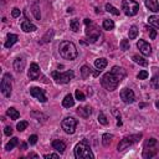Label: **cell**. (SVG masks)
<instances>
[{
    "mask_svg": "<svg viewBox=\"0 0 159 159\" xmlns=\"http://www.w3.org/2000/svg\"><path fill=\"white\" fill-rule=\"evenodd\" d=\"M17 35H15V34H7V36H6V42H5V47L6 48H10L16 41H17Z\"/></svg>",
    "mask_w": 159,
    "mask_h": 159,
    "instance_id": "19",
    "label": "cell"
},
{
    "mask_svg": "<svg viewBox=\"0 0 159 159\" xmlns=\"http://www.w3.org/2000/svg\"><path fill=\"white\" fill-rule=\"evenodd\" d=\"M113 27H114V22H113V20L107 19V20L103 21V29H104V30H112Z\"/></svg>",
    "mask_w": 159,
    "mask_h": 159,
    "instance_id": "32",
    "label": "cell"
},
{
    "mask_svg": "<svg viewBox=\"0 0 159 159\" xmlns=\"http://www.w3.org/2000/svg\"><path fill=\"white\" fill-rule=\"evenodd\" d=\"M27 125H29V123H27L26 120H21V122H19V123H17L16 128H17V130H19V132H22V130H25V129L27 128Z\"/></svg>",
    "mask_w": 159,
    "mask_h": 159,
    "instance_id": "37",
    "label": "cell"
},
{
    "mask_svg": "<svg viewBox=\"0 0 159 159\" xmlns=\"http://www.w3.org/2000/svg\"><path fill=\"white\" fill-rule=\"evenodd\" d=\"M98 122L101 124H103V125H107L108 124V119H107V117L104 116L103 112H99V114H98Z\"/></svg>",
    "mask_w": 159,
    "mask_h": 159,
    "instance_id": "35",
    "label": "cell"
},
{
    "mask_svg": "<svg viewBox=\"0 0 159 159\" xmlns=\"http://www.w3.org/2000/svg\"><path fill=\"white\" fill-rule=\"evenodd\" d=\"M148 76H149V73H148L147 71H144V70H143V71H140V72L138 73V76H137V77H138L139 80H145Z\"/></svg>",
    "mask_w": 159,
    "mask_h": 159,
    "instance_id": "40",
    "label": "cell"
},
{
    "mask_svg": "<svg viewBox=\"0 0 159 159\" xmlns=\"http://www.w3.org/2000/svg\"><path fill=\"white\" fill-rule=\"evenodd\" d=\"M75 157L77 159H89L94 157L87 139H82L80 143H77V145L75 147Z\"/></svg>",
    "mask_w": 159,
    "mask_h": 159,
    "instance_id": "3",
    "label": "cell"
},
{
    "mask_svg": "<svg viewBox=\"0 0 159 159\" xmlns=\"http://www.w3.org/2000/svg\"><path fill=\"white\" fill-rule=\"evenodd\" d=\"M149 35H150V39L154 40V39L157 37V31H155L154 29H149Z\"/></svg>",
    "mask_w": 159,
    "mask_h": 159,
    "instance_id": "44",
    "label": "cell"
},
{
    "mask_svg": "<svg viewBox=\"0 0 159 159\" xmlns=\"http://www.w3.org/2000/svg\"><path fill=\"white\" fill-rule=\"evenodd\" d=\"M75 96H76V99H78V101H84V99H86V96H84L80 89H77V91L75 92Z\"/></svg>",
    "mask_w": 159,
    "mask_h": 159,
    "instance_id": "39",
    "label": "cell"
},
{
    "mask_svg": "<svg viewBox=\"0 0 159 159\" xmlns=\"http://www.w3.org/2000/svg\"><path fill=\"white\" fill-rule=\"evenodd\" d=\"M137 47H138L139 51H140L143 55H145V56H149V55L152 53V47H150V45H149L147 41H144V40H139V41L137 42Z\"/></svg>",
    "mask_w": 159,
    "mask_h": 159,
    "instance_id": "13",
    "label": "cell"
},
{
    "mask_svg": "<svg viewBox=\"0 0 159 159\" xmlns=\"http://www.w3.org/2000/svg\"><path fill=\"white\" fill-rule=\"evenodd\" d=\"M99 72H101L99 70H97V71H94V72H93V76H98V73H99Z\"/></svg>",
    "mask_w": 159,
    "mask_h": 159,
    "instance_id": "51",
    "label": "cell"
},
{
    "mask_svg": "<svg viewBox=\"0 0 159 159\" xmlns=\"http://www.w3.org/2000/svg\"><path fill=\"white\" fill-rule=\"evenodd\" d=\"M112 113H113V114L117 117V119H118V120H120V114L118 113V111H117L116 108H113V109H112Z\"/></svg>",
    "mask_w": 159,
    "mask_h": 159,
    "instance_id": "47",
    "label": "cell"
},
{
    "mask_svg": "<svg viewBox=\"0 0 159 159\" xmlns=\"http://www.w3.org/2000/svg\"><path fill=\"white\" fill-rule=\"evenodd\" d=\"M36 142H37V135L32 134V135H30V137H29V143H30L31 145L36 144Z\"/></svg>",
    "mask_w": 159,
    "mask_h": 159,
    "instance_id": "41",
    "label": "cell"
},
{
    "mask_svg": "<svg viewBox=\"0 0 159 159\" xmlns=\"http://www.w3.org/2000/svg\"><path fill=\"white\" fill-rule=\"evenodd\" d=\"M53 30H48L43 36H42V39H41V41H40V43H47V42H50L51 40H52V37H53Z\"/></svg>",
    "mask_w": 159,
    "mask_h": 159,
    "instance_id": "24",
    "label": "cell"
},
{
    "mask_svg": "<svg viewBox=\"0 0 159 159\" xmlns=\"http://www.w3.org/2000/svg\"><path fill=\"white\" fill-rule=\"evenodd\" d=\"M122 10L127 16H134L139 10V4L134 0H123Z\"/></svg>",
    "mask_w": 159,
    "mask_h": 159,
    "instance_id": "5",
    "label": "cell"
},
{
    "mask_svg": "<svg viewBox=\"0 0 159 159\" xmlns=\"http://www.w3.org/2000/svg\"><path fill=\"white\" fill-rule=\"evenodd\" d=\"M11 75L10 73H5L2 80H1V84H0V88H1V92L5 97H10L11 96V89H12V83H11Z\"/></svg>",
    "mask_w": 159,
    "mask_h": 159,
    "instance_id": "8",
    "label": "cell"
},
{
    "mask_svg": "<svg viewBox=\"0 0 159 159\" xmlns=\"http://www.w3.org/2000/svg\"><path fill=\"white\" fill-rule=\"evenodd\" d=\"M6 116H9V117H10V119H17V118L20 117V113H19L15 108L10 107V108L6 111Z\"/></svg>",
    "mask_w": 159,
    "mask_h": 159,
    "instance_id": "25",
    "label": "cell"
},
{
    "mask_svg": "<svg viewBox=\"0 0 159 159\" xmlns=\"http://www.w3.org/2000/svg\"><path fill=\"white\" fill-rule=\"evenodd\" d=\"M31 10H32V14L35 15V17H36L37 20H40V19H41V14H40V9H39V6H37V5H32Z\"/></svg>",
    "mask_w": 159,
    "mask_h": 159,
    "instance_id": "38",
    "label": "cell"
},
{
    "mask_svg": "<svg viewBox=\"0 0 159 159\" xmlns=\"http://www.w3.org/2000/svg\"><path fill=\"white\" fill-rule=\"evenodd\" d=\"M112 139H113V135L109 134V133H106V134L102 135V144H103L104 147H108V145L111 144Z\"/></svg>",
    "mask_w": 159,
    "mask_h": 159,
    "instance_id": "27",
    "label": "cell"
},
{
    "mask_svg": "<svg viewBox=\"0 0 159 159\" xmlns=\"http://www.w3.org/2000/svg\"><path fill=\"white\" fill-rule=\"evenodd\" d=\"M30 116H31L32 118H36L39 122H40V120H41V122H45V120L47 119V117H46L45 114H42V113H40V112H35V111H34V112H31V113H30Z\"/></svg>",
    "mask_w": 159,
    "mask_h": 159,
    "instance_id": "28",
    "label": "cell"
},
{
    "mask_svg": "<svg viewBox=\"0 0 159 159\" xmlns=\"http://www.w3.org/2000/svg\"><path fill=\"white\" fill-rule=\"evenodd\" d=\"M120 98H122V101L124 103H128L129 104V103H133L134 102L135 94H134V92L130 88H123L120 91Z\"/></svg>",
    "mask_w": 159,
    "mask_h": 159,
    "instance_id": "11",
    "label": "cell"
},
{
    "mask_svg": "<svg viewBox=\"0 0 159 159\" xmlns=\"http://www.w3.org/2000/svg\"><path fill=\"white\" fill-rule=\"evenodd\" d=\"M106 10H107L108 12L113 14V15H119V10L116 9V7H114L113 5H111V4H106Z\"/></svg>",
    "mask_w": 159,
    "mask_h": 159,
    "instance_id": "34",
    "label": "cell"
},
{
    "mask_svg": "<svg viewBox=\"0 0 159 159\" xmlns=\"http://www.w3.org/2000/svg\"><path fill=\"white\" fill-rule=\"evenodd\" d=\"M89 75H91V68L88 66H86V65L82 66L81 67V77L82 78H87Z\"/></svg>",
    "mask_w": 159,
    "mask_h": 159,
    "instance_id": "31",
    "label": "cell"
},
{
    "mask_svg": "<svg viewBox=\"0 0 159 159\" xmlns=\"http://www.w3.org/2000/svg\"><path fill=\"white\" fill-rule=\"evenodd\" d=\"M51 76L53 77V80H55L57 83L65 84V83H68V82L75 77V73H73V71H66V72H63V73L57 72V71H53V72L51 73Z\"/></svg>",
    "mask_w": 159,
    "mask_h": 159,
    "instance_id": "7",
    "label": "cell"
},
{
    "mask_svg": "<svg viewBox=\"0 0 159 159\" xmlns=\"http://www.w3.org/2000/svg\"><path fill=\"white\" fill-rule=\"evenodd\" d=\"M119 46H120V50H122V51H127V50H129V41H128L127 39H123V40L120 41Z\"/></svg>",
    "mask_w": 159,
    "mask_h": 159,
    "instance_id": "36",
    "label": "cell"
},
{
    "mask_svg": "<svg viewBox=\"0 0 159 159\" xmlns=\"http://www.w3.org/2000/svg\"><path fill=\"white\" fill-rule=\"evenodd\" d=\"M21 149H24V150L27 149V144L26 143H21Z\"/></svg>",
    "mask_w": 159,
    "mask_h": 159,
    "instance_id": "49",
    "label": "cell"
},
{
    "mask_svg": "<svg viewBox=\"0 0 159 159\" xmlns=\"http://www.w3.org/2000/svg\"><path fill=\"white\" fill-rule=\"evenodd\" d=\"M140 138H142V133H139V134H132V135H127V137H124V138L119 142V144H118V150L120 152V150L128 148L129 145H132V144L139 142Z\"/></svg>",
    "mask_w": 159,
    "mask_h": 159,
    "instance_id": "9",
    "label": "cell"
},
{
    "mask_svg": "<svg viewBox=\"0 0 159 159\" xmlns=\"http://www.w3.org/2000/svg\"><path fill=\"white\" fill-rule=\"evenodd\" d=\"M107 63H108V61L106 60V58H97L96 61H94V66H96V68L97 70H99V71H102L106 66H107Z\"/></svg>",
    "mask_w": 159,
    "mask_h": 159,
    "instance_id": "23",
    "label": "cell"
},
{
    "mask_svg": "<svg viewBox=\"0 0 159 159\" xmlns=\"http://www.w3.org/2000/svg\"><path fill=\"white\" fill-rule=\"evenodd\" d=\"M133 61H134L135 63L140 65V66H147V65H148V61H147L145 58L138 56V55H134V56H133Z\"/></svg>",
    "mask_w": 159,
    "mask_h": 159,
    "instance_id": "30",
    "label": "cell"
},
{
    "mask_svg": "<svg viewBox=\"0 0 159 159\" xmlns=\"http://www.w3.org/2000/svg\"><path fill=\"white\" fill-rule=\"evenodd\" d=\"M19 144V139L16 138V137H14L12 139H10V142L5 145V149L6 150H11V149H14V147H16Z\"/></svg>",
    "mask_w": 159,
    "mask_h": 159,
    "instance_id": "29",
    "label": "cell"
},
{
    "mask_svg": "<svg viewBox=\"0 0 159 159\" xmlns=\"http://www.w3.org/2000/svg\"><path fill=\"white\" fill-rule=\"evenodd\" d=\"M125 70L119 67V66H113L112 70L107 73L103 75L101 80V84L107 89V91H114L118 84L122 82V80L125 77Z\"/></svg>",
    "mask_w": 159,
    "mask_h": 159,
    "instance_id": "1",
    "label": "cell"
},
{
    "mask_svg": "<svg viewBox=\"0 0 159 159\" xmlns=\"http://www.w3.org/2000/svg\"><path fill=\"white\" fill-rule=\"evenodd\" d=\"M20 14H21V11H20V9H17V7H14L12 11H11V15H12L14 17H19Z\"/></svg>",
    "mask_w": 159,
    "mask_h": 159,
    "instance_id": "43",
    "label": "cell"
},
{
    "mask_svg": "<svg viewBox=\"0 0 159 159\" xmlns=\"http://www.w3.org/2000/svg\"><path fill=\"white\" fill-rule=\"evenodd\" d=\"M27 158H39V155L35 154V153H30V154L27 155Z\"/></svg>",
    "mask_w": 159,
    "mask_h": 159,
    "instance_id": "48",
    "label": "cell"
},
{
    "mask_svg": "<svg viewBox=\"0 0 159 159\" xmlns=\"http://www.w3.org/2000/svg\"><path fill=\"white\" fill-rule=\"evenodd\" d=\"M77 123H78L77 119H75V118H72V117H67V118H65V119L62 120L61 127H62V129H63L67 134H73L75 130H76Z\"/></svg>",
    "mask_w": 159,
    "mask_h": 159,
    "instance_id": "10",
    "label": "cell"
},
{
    "mask_svg": "<svg viewBox=\"0 0 159 159\" xmlns=\"http://www.w3.org/2000/svg\"><path fill=\"white\" fill-rule=\"evenodd\" d=\"M92 113V108L89 106H83V107H78L77 108V114L82 118H88Z\"/></svg>",
    "mask_w": 159,
    "mask_h": 159,
    "instance_id": "16",
    "label": "cell"
},
{
    "mask_svg": "<svg viewBox=\"0 0 159 159\" xmlns=\"http://www.w3.org/2000/svg\"><path fill=\"white\" fill-rule=\"evenodd\" d=\"M155 106H157V108H159V101L155 102Z\"/></svg>",
    "mask_w": 159,
    "mask_h": 159,
    "instance_id": "52",
    "label": "cell"
},
{
    "mask_svg": "<svg viewBox=\"0 0 159 159\" xmlns=\"http://www.w3.org/2000/svg\"><path fill=\"white\" fill-rule=\"evenodd\" d=\"M21 29H22L25 32H32V31L36 30V26H35L32 22H30V21H24V22L21 24Z\"/></svg>",
    "mask_w": 159,
    "mask_h": 159,
    "instance_id": "20",
    "label": "cell"
},
{
    "mask_svg": "<svg viewBox=\"0 0 159 159\" xmlns=\"http://www.w3.org/2000/svg\"><path fill=\"white\" fill-rule=\"evenodd\" d=\"M43 158H45V159H50V158H55V159H57V158H58V154H45Z\"/></svg>",
    "mask_w": 159,
    "mask_h": 159,
    "instance_id": "46",
    "label": "cell"
},
{
    "mask_svg": "<svg viewBox=\"0 0 159 159\" xmlns=\"http://www.w3.org/2000/svg\"><path fill=\"white\" fill-rule=\"evenodd\" d=\"M30 94H31L32 97H35L36 99H39L40 102H42V103H45V102L47 101V98H46V96H45V91H43L42 88L31 87V88H30Z\"/></svg>",
    "mask_w": 159,
    "mask_h": 159,
    "instance_id": "12",
    "label": "cell"
},
{
    "mask_svg": "<svg viewBox=\"0 0 159 159\" xmlns=\"http://www.w3.org/2000/svg\"><path fill=\"white\" fill-rule=\"evenodd\" d=\"M52 148H53L55 150H57L60 154H62V153L65 152V149H66V144H65L62 140L56 139V140L52 142Z\"/></svg>",
    "mask_w": 159,
    "mask_h": 159,
    "instance_id": "17",
    "label": "cell"
},
{
    "mask_svg": "<svg viewBox=\"0 0 159 159\" xmlns=\"http://www.w3.org/2000/svg\"><path fill=\"white\" fill-rule=\"evenodd\" d=\"M158 153H159V149H158V142H157V139H155V138L147 139V140H145V143H144L143 158L149 159V158L155 157Z\"/></svg>",
    "mask_w": 159,
    "mask_h": 159,
    "instance_id": "4",
    "label": "cell"
},
{
    "mask_svg": "<svg viewBox=\"0 0 159 159\" xmlns=\"http://www.w3.org/2000/svg\"><path fill=\"white\" fill-rule=\"evenodd\" d=\"M58 52L65 60H70V61L75 60L78 55L75 43L71 41H62L58 46Z\"/></svg>",
    "mask_w": 159,
    "mask_h": 159,
    "instance_id": "2",
    "label": "cell"
},
{
    "mask_svg": "<svg viewBox=\"0 0 159 159\" xmlns=\"http://www.w3.org/2000/svg\"><path fill=\"white\" fill-rule=\"evenodd\" d=\"M73 104H75V99H73V97H72L71 94H67V96L63 98V101H62V106H63L65 108H71Z\"/></svg>",
    "mask_w": 159,
    "mask_h": 159,
    "instance_id": "21",
    "label": "cell"
},
{
    "mask_svg": "<svg viewBox=\"0 0 159 159\" xmlns=\"http://www.w3.org/2000/svg\"><path fill=\"white\" fill-rule=\"evenodd\" d=\"M91 22H92V21H91L89 19H84V24H86V25H88V24H91Z\"/></svg>",
    "mask_w": 159,
    "mask_h": 159,
    "instance_id": "50",
    "label": "cell"
},
{
    "mask_svg": "<svg viewBox=\"0 0 159 159\" xmlns=\"http://www.w3.org/2000/svg\"><path fill=\"white\" fill-rule=\"evenodd\" d=\"M27 76L30 80H37L40 76V67L37 63H31L30 65V70L27 72Z\"/></svg>",
    "mask_w": 159,
    "mask_h": 159,
    "instance_id": "14",
    "label": "cell"
},
{
    "mask_svg": "<svg viewBox=\"0 0 159 159\" xmlns=\"http://www.w3.org/2000/svg\"><path fill=\"white\" fill-rule=\"evenodd\" d=\"M152 86L154 88H159V78L158 77H153L152 78Z\"/></svg>",
    "mask_w": 159,
    "mask_h": 159,
    "instance_id": "42",
    "label": "cell"
},
{
    "mask_svg": "<svg viewBox=\"0 0 159 159\" xmlns=\"http://www.w3.org/2000/svg\"><path fill=\"white\" fill-rule=\"evenodd\" d=\"M145 6L153 11V12H158L159 11V5H158V0H144Z\"/></svg>",
    "mask_w": 159,
    "mask_h": 159,
    "instance_id": "18",
    "label": "cell"
},
{
    "mask_svg": "<svg viewBox=\"0 0 159 159\" xmlns=\"http://www.w3.org/2000/svg\"><path fill=\"white\" fill-rule=\"evenodd\" d=\"M25 65H26V61L24 57H17L15 61H14V70L17 72V73H21L24 70H25Z\"/></svg>",
    "mask_w": 159,
    "mask_h": 159,
    "instance_id": "15",
    "label": "cell"
},
{
    "mask_svg": "<svg viewBox=\"0 0 159 159\" xmlns=\"http://www.w3.org/2000/svg\"><path fill=\"white\" fill-rule=\"evenodd\" d=\"M86 35L88 37V42H91V43L97 42V40L102 36L99 29L94 24H92V22L87 25V27H86Z\"/></svg>",
    "mask_w": 159,
    "mask_h": 159,
    "instance_id": "6",
    "label": "cell"
},
{
    "mask_svg": "<svg viewBox=\"0 0 159 159\" xmlns=\"http://www.w3.org/2000/svg\"><path fill=\"white\" fill-rule=\"evenodd\" d=\"M137 35H138V27H137V26H132V27L129 29V32H128L129 39H130V40H134V39L137 37Z\"/></svg>",
    "mask_w": 159,
    "mask_h": 159,
    "instance_id": "33",
    "label": "cell"
},
{
    "mask_svg": "<svg viewBox=\"0 0 159 159\" xmlns=\"http://www.w3.org/2000/svg\"><path fill=\"white\" fill-rule=\"evenodd\" d=\"M148 22H149L152 26H154L155 29H159V16H158V15H152V16H149Z\"/></svg>",
    "mask_w": 159,
    "mask_h": 159,
    "instance_id": "26",
    "label": "cell"
},
{
    "mask_svg": "<svg viewBox=\"0 0 159 159\" xmlns=\"http://www.w3.org/2000/svg\"><path fill=\"white\" fill-rule=\"evenodd\" d=\"M4 134H5V135H11V134H12V128H11V127H6V128L4 129Z\"/></svg>",
    "mask_w": 159,
    "mask_h": 159,
    "instance_id": "45",
    "label": "cell"
},
{
    "mask_svg": "<svg viewBox=\"0 0 159 159\" xmlns=\"http://www.w3.org/2000/svg\"><path fill=\"white\" fill-rule=\"evenodd\" d=\"M70 29L73 31V32H78L80 29H81V22L78 19H72L70 21Z\"/></svg>",
    "mask_w": 159,
    "mask_h": 159,
    "instance_id": "22",
    "label": "cell"
}]
</instances>
